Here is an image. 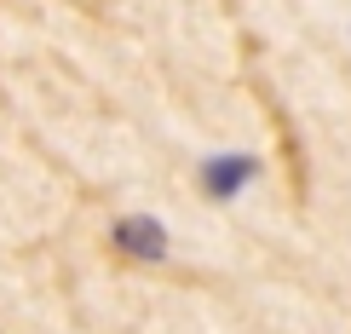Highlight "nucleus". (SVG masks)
<instances>
[{"mask_svg": "<svg viewBox=\"0 0 351 334\" xmlns=\"http://www.w3.org/2000/svg\"><path fill=\"white\" fill-rule=\"evenodd\" d=\"M254 179H259V156H247V150H213L208 162L196 167L202 196H213V202H237Z\"/></svg>", "mask_w": 351, "mask_h": 334, "instance_id": "nucleus-1", "label": "nucleus"}, {"mask_svg": "<svg viewBox=\"0 0 351 334\" xmlns=\"http://www.w3.org/2000/svg\"><path fill=\"white\" fill-rule=\"evenodd\" d=\"M110 242H115L127 259H144V265L167 259V225L156 219V213H121V219L110 225Z\"/></svg>", "mask_w": 351, "mask_h": 334, "instance_id": "nucleus-2", "label": "nucleus"}]
</instances>
